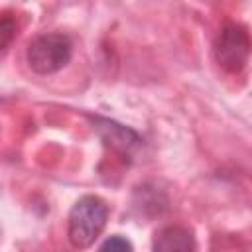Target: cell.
I'll use <instances>...</instances> for the list:
<instances>
[{
    "label": "cell",
    "instance_id": "6da1fadb",
    "mask_svg": "<svg viewBox=\"0 0 252 252\" xmlns=\"http://www.w3.org/2000/svg\"><path fill=\"white\" fill-rule=\"evenodd\" d=\"M108 219L106 203L96 195L81 197L69 213V240L75 248L91 246L102 232Z\"/></svg>",
    "mask_w": 252,
    "mask_h": 252
},
{
    "label": "cell",
    "instance_id": "277c9868",
    "mask_svg": "<svg viewBox=\"0 0 252 252\" xmlns=\"http://www.w3.org/2000/svg\"><path fill=\"white\" fill-rule=\"evenodd\" d=\"M152 252H195V238L189 228L169 224L156 232Z\"/></svg>",
    "mask_w": 252,
    "mask_h": 252
},
{
    "label": "cell",
    "instance_id": "3957f363",
    "mask_svg": "<svg viewBox=\"0 0 252 252\" xmlns=\"http://www.w3.org/2000/svg\"><path fill=\"white\" fill-rule=\"evenodd\" d=\"M250 55V37L244 26L228 24L222 28L215 41V57L217 61L230 73H238L244 69Z\"/></svg>",
    "mask_w": 252,
    "mask_h": 252
},
{
    "label": "cell",
    "instance_id": "52a82bcc",
    "mask_svg": "<svg viewBox=\"0 0 252 252\" xmlns=\"http://www.w3.org/2000/svg\"><path fill=\"white\" fill-rule=\"evenodd\" d=\"M16 35V22L6 16V18H0V49H4Z\"/></svg>",
    "mask_w": 252,
    "mask_h": 252
},
{
    "label": "cell",
    "instance_id": "8992f818",
    "mask_svg": "<svg viewBox=\"0 0 252 252\" xmlns=\"http://www.w3.org/2000/svg\"><path fill=\"white\" fill-rule=\"evenodd\" d=\"M98 252H132V244H130L128 238H124L120 234H114V236H108L100 244Z\"/></svg>",
    "mask_w": 252,
    "mask_h": 252
},
{
    "label": "cell",
    "instance_id": "5b68a950",
    "mask_svg": "<svg viewBox=\"0 0 252 252\" xmlns=\"http://www.w3.org/2000/svg\"><path fill=\"white\" fill-rule=\"evenodd\" d=\"M94 122H96V130L100 132L102 140H104L108 146H112L114 150L122 152V154H130V152H132L134 148H138L140 142H142V140L138 138V134H134L130 128L120 126V124H116V122H112V120L96 118Z\"/></svg>",
    "mask_w": 252,
    "mask_h": 252
},
{
    "label": "cell",
    "instance_id": "7a4b0ae2",
    "mask_svg": "<svg viewBox=\"0 0 252 252\" xmlns=\"http://www.w3.org/2000/svg\"><path fill=\"white\" fill-rule=\"evenodd\" d=\"M71 39L65 33H41L28 45V63L39 75L63 69L71 59Z\"/></svg>",
    "mask_w": 252,
    "mask_h": 252
}]
</instances>
